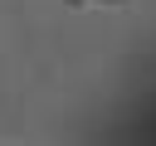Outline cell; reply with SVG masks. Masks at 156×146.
I'll use <instances>...</instances> for the list:
<instances>
[{"label":"cell","mask_w":156,"mask_h":146,"mask_svg":"<svg viewBox=\"0 0 156 146\" xmlns=\"http://www.w3.org/2000/svg\"><path fill=\"white\" fill-rule=\"evenodd\" d=\"M73 10H83V5H132V0H68Z\"/></svg>","instance_id":"obj_1"}]
</instances>
